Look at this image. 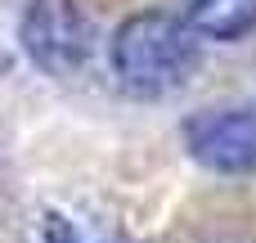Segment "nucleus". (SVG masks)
I'll list each match as a JSON object with an SVG mask.
<instances>
[{
  "mask_svg": "<svg viewBox=\"0 0 256 243\" xmlns=\"http://www.w3.org/2000/svg\"><path fill=\"white\" fill-rule=\"evenodd\" d=\"M18 45L45 77H72L94 54V23L76 0H32L18 18Z\"/></svg>",
  "mask_w": 256,
  "mask_h": 243,
  "instance_id": "f03ea898",
  "label": "nucleus"
},
{
  "mask_svg": "<svg viewBox=\"0 0 256 243\" xmlns=\"http://www.w3.org/2000/svg\"><path fill=\"white\" fill-rule=\"evenodd\" d=\"M40 243H81V234L72 230V221H68V216L50 212V216H45V225H40Z\"/></svg>",
  "mask_w": 256,
  "mask_h": 243,
  "instance_id": "39448f33",
  "label": "nucleus"
},
{
  "mask_svg": "<svg viewBox=\"0 0 256 243\" xmlns=\"http://www.w3.org/2000/svg\"><path fill=\"white\" fill-rule=\"evenodd\" d=\"M108 63L122 90L158 99L189 86L202 63V36L189 27V18H176L166 9H140L112 32Z\"/></svg>",
  "mask_w": 256,
  "mask_h": 243,
  "instance_id": "f257e3e1",
  "label": "nucleus"
},
{
  "mask_svg": "<svg viewBox=\"0 0 256 243\" xmlns=\"http://www.w3.org/2000/svg\"><path fill=\"white\" fill-rule=\"evenodd\" d=\"M184 144L198 167L216 176H252L256 171V104L216 108L184 126Z\"/></svg>",
  "mask_w": 256,
  "mask_h": 243,
  "instance_id": "7ed1b4c3",
  "label": "nucleus"
},
{
  "mask_svg": "<svg viewBox=\"0 0 256 243\" xmlns=\"http://www.w3.org/2000/svg\"><path fill=\"white\" fill-rule=\"evenodd\" d=\"M184 18L202 41H243L256 32V0H184Z\"/></svg>",
  "mask_w": 256,
  "mask_h": 243,
  "instance_id": "20e7f679",
  "label": "nucleus"
}]
</instances>
